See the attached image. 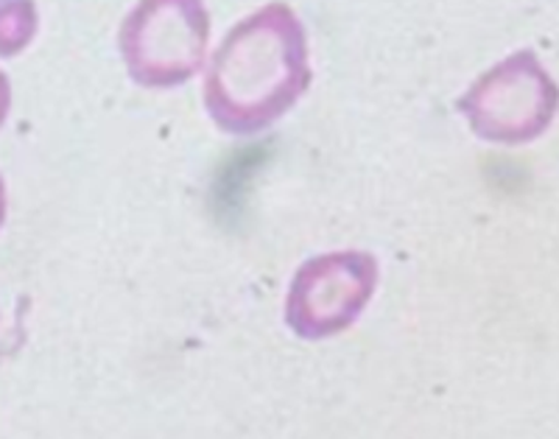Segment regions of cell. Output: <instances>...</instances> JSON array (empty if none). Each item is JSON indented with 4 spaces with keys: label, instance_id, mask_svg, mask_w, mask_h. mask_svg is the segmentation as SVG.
Returning a JSON list of instances; mask_svg holds the SVG:
<instances>
[{
    "label": "cell",
    "instance_id": "cell-6",
    "mask_svg": "<svg viewBox=\"0 0 559 439\" xmlns=\"http://www.w3.org/2000/svg\"><path fill=\"white\" fill-rule=\"evenodd\" d=\"M9 109H12V84H9L7 73L0 71V127L7 123Z\"/></svg>",
    "mask_w": 559,
    "mask_h": 439
},
{
    "label": "cell",
    "instance_id": "cell-5",
    "mask_svg": "<svg viewBox=\"0 0 559 439\" xmlns=\"http://www.w3.org/2000/svg\"><path fill=\"white\" fill-rule=\"evenodd\" d=\"M37 3L34 0H0V57H17L37 37Z\"/></svg>",
    "mask_w": 559,
    "mask_h": 439
},
{
    "label": "cell",
    "instance_id": "cell-1",
    "mask_svg": "<svg viewBox=\"0 0 559 439\" xmlns=\"http://www.w3.org/2000/svg\"><path fill=\"white\" fill-rule=\"evenodd\" d=\"M311 79L302 20L288 3H266L229 28L210 57L204 109L222 132L249 138L274 127Z\"/></svg>",
    "mask_w": 559,
    "mask_h": 439
},
{
    "label": "cell",
    "instance_id": "cell-4",
    "mask_svg": "<svg viewBox=\"0 0 559 439\" xmlns=\"http://www.w3.org/2000/svg\"><path fill=\"white\" fill-rule=\"evenodd\" d=\"M378 288V261L364 249H336L311 258L294 274L286 325L299 339H333L356 325Z\"/></svg>",
    "mask_w": 559,
    "mask_h": 439
},
{
    "label": "cell",
    "instance_id": "cell-2",
    "mask_svg": "<svg viewBox=\"0 0 559 439\" xmlns=\"http://www.w3.org/2000/svg\"><path fill=\"white\" fill-rule=\"evenodd\" d=\"M456 109L484 143L523 146L548 132L559 112V87L528 48L509 54L476 79Z\"/></svg>",
    "mask_w": 559,
    "mask_h": 439
},
{
    "label": "cell",
    "instance_id": "cell-7",
    "mask_svg": "<svg viewBox=\"0 0 559 439\" xmlns=\"http://www.w3.org/2000/svg\"><path fill=\"white\" fill-rule=\"evenodd\" d=\"M7 222V185L0 179V227Z\"/></svg>",
    "mask_w": 559,
    "mask_h": 439
},
{
    "label": "cell",
    "instance_id": "cell-3",
    "mask_svg": "<svg viewBox=\"0 0 559 439\" xmlns=\"http://www.w3.org/2000/svg\"><path fill=\"white\" fill-rule=\"evenodd\" d=\"M118 48L134 84L168 90L191 82L210 48L204 0H138L121 23Z\"/></svg>",
    "mask_w": 559,
    "mask_h": 439
}]
</instances>
